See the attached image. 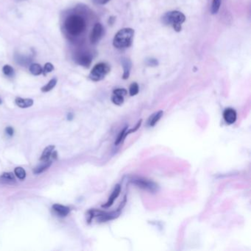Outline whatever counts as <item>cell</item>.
<instances>
[{"instance_id": "1", "label": "cell", "mask_w": 251, "mask_h": 251, "mask_svg": "<svg viewBox=\"0 0 251 251\" xmlns=\"http://www.w3.org/2000/svg\"><path fill=\"white\" fill-rule=\"evenodd\" d=\"M134 30L131 28H124L120 30L114 38L113 44L117 49L128 48L133 44Z\"/></svg>"}, {"instance_id": "2", "label": "cell", "mask_w": 251, "mask_h": 251, "mask_svg": "<svg viewBox=\"0 0 251 251\" xmlns=\"http://www.w3.org/2000/svg\"><path fill=\"white\" fill-rule=\"evenodd\" d=\"M65 28L67 32L72 35H78L82 33L86 29V21L79 16H70L66 19Z\"/></svg>"}, {"instance_id": "3", "label": "cell", "mask_w": 251, "mask_h": 251, "mask_svg": "<svg viewBox=\"0 0 251 251\" xmlns=\"http://www.w3.org/2000/svg\"><path fill=\"white\" fill-rule=\"evenodd\" d=\"M161 20L164 24L171 25L176 32H180L182 29V24L186 21V16L183 13L173 10L164 14Z\"/></svg>"}, {"instance_id": "4", "label": "cell", "mask_w": 251, "mask_h": 251, "mask_svg": "<svg viewBox=\"0 0 251 251\" xmlns=\"http://www.w3.org/2000/svg\"><path fill=\"white\" fill-rule=\"evenodd\" d=\"M111 71V67L106 63H100L94 66L89 75V78L92 80L100 81L106 78V75Z\"/></svg>"}, {"instance_id": "5", "label": "cell", "mask_w": 251, "mask_h": 251, "mask_svg": "<svg viewBox=\"0 0 251 251\" xmlns=\"http://www.w3.org/2000/svg\"><path fill=\"white\" fill-rule=\"evenodd\" d=\"M131 182L133 184L136 185L137 187L144 189V190L150 191V192H156L158 190V185L155 182L150 180H147L145 178H133L131 180Z\"/></svg>"}, {"instance_id": "6", "label": "cell", "mask_w": 251, "mask_h": 251, "mask_svg": "<svg viewBox=\"0 0 251 251\" xmlns=\"http://www.w3.org/2000/svg\"><path fill=\"white\" fill-rule=\"evenodd\" d=\"M103 32H104V29H103V25L100 23H97L94 27L93 30H92V32L90 35V41L92 44H97L102 36L103 35Z\"/></svg>"}, {"instance_id": "7", "label": "cell", "mask_w": 251, "mask_h": 251, "mask_svg": "<svg viewBox=\"0 0 251 251\" xmlns=\"http://www.w3.org/2000/svg\"><path fill=\"white\" fill-rule=\"evenodd\" d=\"M223 119L227 125H232L235 123L237 119L236 111L232 108H227L223 112Z\"/></svg>"}, {"instance_id": "8", "label": "cell", "mask_w": 251, "mask_h": 251, "mask_svg": "<svg viewBox=\"0 0 251 251\" xmlns=\"http://www.w3.org/2000/svg\"><path fill=\"white\" fill-rule=\"evenodd\" d=\"M120 192H121V186L120 184L116 185L115 188H114L112 194H111V196H110L109 198H108V201L106 202L104 205H102V207H103V208H109V207H111V205L114 204L116 199L119 197Z\"/></svg>"}, {"instance_id": "9", "label": "cell", "mask_w": 251, "mask_h": 251, "mask_svg": "<svg viewBox=\"0 0 251 251\" xmlns=\"http://www.w3.org/2000/svg\"><path fill=\"white\" fill-rule=\"evenodd\" d=\"M122 68H123V75H122V78L124 80L128 79L131 74V70L132 68V62L130 59L124 58L122 59Z\"/></svg>"}, {"instance_id": "10", "label": "cell", "mask_w": 251, "mask_h": 251, "mask_svg": "<svg viewBox=\"0 0 251 251\" xmlns=\"http://www.w3.org/2000/svg\"><path fill=\"white\" fill-rule=\"evenodd\" d=\"M77 62H78V64L82 66L89 68L92 62V58L90 55L83 54L78 57Z\"/></svg>"}, {"instance_id": "11", "label": "cell", "mask_w": 251, "mask_h": 251, "mask_svg": "<svg viewBox=\"0 0 251 251\" xmlns=\"http://www.w3.org/2000/svg\"><path fill=\"white\" fill-rule=\"evenodd\" d=\"M15 103L19 108H30L33 105V100L32 99H23L21 97H17Z\"/></svg>"}, {"instance_id": "12", "label": "cell", "mask_w": 251, "mask_h": 251, "mask_svg": "<svg viewBox=\"0 0 251 251\" xmlns=\"http://www.w3.org/2000/svg\"><path fill=\"white\" fill-rule=\"evenodd\" d=\"M163 115H164V111H159L150 116L148 121H147V124H148L149 126L154 127L158 123V121L161 120Z\"/></svg>"}, {"instance_id": "13", "label": "cell", "mask_w": 251, "mask_h": 251, "mask_svg": "<svg viewBox=\"0 0 251 251\" xmlns=\"http://www.w3.org/2000/svg\"><path fill=\"white\" fill-rule=\"evenodd\" d=\"M52 208L59 214V215L62 216H67L70 211V209L69 207L64 206V205H60V204H55V205H53Z\"/></svg>"}, {"instance_id": "14", "label": "cell", "mask_w": 251, "mask_h": 251, "mask_svg": "<svg viewBox=\"0 0 251 251\" xmlns=\"http://www.w3.org/2000/svg\"><path fill=\"white\" fill-rule=\"evenodd\" d=\"M54 149H55L54 145H49V146H48V147H47L46 148L44 149V150L41 156V158H40L41 161H48V160L49 159V157L50 156H51L52 153V151L54 150Z\"/></svg>"}, {"instance_id": "15", "label": "cell", "mask_w": 251, "mask_h": 251, "mask_svg": "<svg viewBox=\"0 0 251 251\" xmlns=\"http://www.w3.org/2000/svg\"><path fill=\"white\" fill-rule=\"evenodd\" d=\"M52 164V161H43V163H42L41 164H40L39 166H38L37 167L35 168L33 170V172L35 174H40L41 173V172H44L46 169H47L49 167L51 166Z\"/></svg>"}, {"instance_id": "16", "label": "cell", "mask_w": 251, "mask_h": 251, "mask_svg": "<svg viewBox=\"0 0 251 251\" xmlns=\"http://www.w3.org/2000/svg\"><path fill=\"white\" fill-rule=\"evenodd\" d=\"M30 72L33 75H40L43 73V69L38 63H32L30 66Z\"/></svg>"}, {"instance_id": "17", "label": "cell", "mask_w": 251, "mask_h": 251, "mask_svg": "<svg viewBox=\"0 0 251 251\" xmlns=\"http://www.w3.org/2000/svg\"><path fill=\"white\" fill-rule=\"evenodd\" d=\"M57 79L56 78H52V80H50L49 82L47 84L45 85L44 86L41 88V91L43 92H48L49 91H51L55 86L57 84Z\"/></svg>"}, {"instance_id": "18", "label": "cell", "mask_w": 251, "mask_h": 251, "mask_svg": "<svg viewBox=\"0 0 251 251\" xmlns=\"http://www.w3.org/2000/svg\"><path fill=\"white\" fill-rule=\"evenodd\" d=\"M128 127L126 126L125 127V128L122 129V131L120 132V134H119L118 137H117V139H116V142H115V145H119L120 143H122V142H123L124 140H125V139L126 138L127 136V134H126V131H127V129H128Z\"/></svg>"}, {"instance_id": "19", "label": "cell", "mask_w": 251, "mask_h": 251, "mask_svg": "<svg viewBox=\"0 0 251 251\" xmlns=\"http://www.w3.org/2000/svg\"><path fill=\"white\" fill-rule=\"evenodd\" d=\"M111 101L117 106H122L124 103V97L113 94L112 97H111Z\"/></svg>"}, {"instance_id": "20", "label": "cell", "mask_w": 251, "mask_h": 251, "mask_svg": "<svg viewBox=\"0 0 251 251\" xmlns=\"http://www.w3.org/2000/svg\"><path fill=\"white\" fill-rule=\"evenodd\" d=\"M221 1H222V0H213L212 4H211V13L212 14L217 13V12L219 11V7H220Z\"/></svg>"}, {"instance_id": "21", "label": "cell", "mask_w": 251, "mask_h": 251, "mask_svg": "<svg viewBox=\"0 0 251 251\" xmlns=\"http://www.w3.org/2000/svg\"><path fill=\"white\" fill-rule=\"evenodd\" d=\"M14 173L15 175L18 177L19 179L24 180L26 177V172L22 167H16L15 169H14Z\"/></svg>"}, {"instance_id": "22", "label": "cell", "mask_w": 251, "mask_h": 251, "mask_svg": "<svg viewBox=\"0 0 251 251\" xmlns=\"http://www.w3.org/2000/svg\"><path fill=\"white\" fill-rule=\"evenodd\" d=\"M139 92V85H138L137 83H133L130 86V88H129L130 95L133 97V96L138 94Z\"/></svg>"}, {"instance_id": "23", "label": "cell", "mask_w": 251, "mask_h": 251, "mask_svg": "<svg viewBox=\"0 0 251 251\" xmlns=\"http://www.w3.org/2000/svg\"><path fill=\"white\" fill-rule=\"evenodd\" d=\"M2 72L7 77H13L14 75V69L10 65H4L2 68Z\"/></svg>"}, {"instance_id": "24", "label": "cell", "mask_w": 251, "mask_h": 251, "mask_svg": "<svg viewBox=\"0 0 251 251\" xmlns=\"http://www.w3.org/2000/svg\"><path fill=\"white\" fill-rule=\"evenodd\" d=\"M0 179L6 180L7 182H13L15 181V177H14L13 174L11 173V172H5V173L2 174Z\"/></svg>"}, {"instance_id": "25", "label": "cell", "mask_w": 251, "mask_h": 251, "mask_svg": "<svg viewBox=\"0 0 251 251\" xmlns=\"http://www.w3.org/2000/svg\"><path fill=\"white\" fill-rule=\"evenodd\" d=\"M54 69V66L51 63H47L44 65V67L43 69V73L46 75L47 73H49Z\"/></svg>"}, {"instance_id": "26", "label": "cell", "mask_w": 251, "mask_h": 251, "mask_svg": "<svg viewBox=\"0 0 251 251\" xmlns=\"http://www.w3.org/2000/svg\"><path fill=\"white\" fill-rule=\"evenodd\" d=\"M113 94H114L122 96V97H125V96L127 95V94H128V92H127L126 89H120H120H114V92H113Z\"/></svg>"}, {"instance_id": "27", "label": "cell", "mask_w": 251, "mask_h": 251, "mask_svg": "<svg viewBox=\"0 0 251 251\" xmlns=\"http://www.w3.org/2000/svg\"><path fill=\"white\" fill-rule=\"evenodd\" d=\"M142 120H140L139 121V122H138V123L136 124V126H135L134 128H132V129H130L129 131H126L127 136H128V135H129V134H131V133H135L136 131H137L138 130H139V128H140L141 125H142Z\"/></svg>"}, {"instance_id": "28", "label": "cell", "mask_w": 251, "mask_h": 251, "mask_svg": "<svg viewBox=\"0 0 251 251\" xmlns=\"http://www.w3.org/2000/svg\"><path fill=\"white\" fill-rule=\"evenodd\" d=\"M146 64L149 66H156L158 65V61L155 58H150L146 61Z\"/></svg>"}, {"instance_id": "29", "label": "cell", "mask_w": 251, "mask_h": 251, "mask_svg": "<svg viewBox=\"0 0 251 251\" xmlns=\"http://www.w3.org/2000/svg\"><path fill=\"white\" fill-rule=\"evenodd\" d=\"M110 0H92L94 3L96 4H106Z\"/></svg>"}, {"instance_id": "30", "label": "cell", "mask_w": 251, "mask_h": 251, "mask_svg": "<svg viewBox=\"0 0 251 251\" xmlns=\"http://www.w3.org/2000/svg\"><path fill=\"white\" fill-rule=\"evenodd\" d=\"M5 131H6V133H7V134L9 135V136H12L13 135L14 131H13V128H11V127H7V128H6Z\"/></svg>"}, {"instance_id": "31", "label": "cell", "mask_w": 251, "mask_h": 251, "mask_svg": "<svg viewBox=\"0 0 251 251\" xmlns=\"http://www.w3.org/2000/svg\"><path fill=\"white\" fill-rule=\"evenodd\" d=\"M72 118H73V114H71V113H69V114H68V116H67V120H72Z\"/></svg>"}, {"instance_id": "32", "label": "cell", "mask_w": 251, "mask_h": 251, "mask_svg": "<svg viewBox=\"0 0 251 251\" xmlns=\"http://www.w3.org/2000/svg\"><path fill=\"white\" fill-rule=\"evenodd\" d=\"M1 99H0V104H1Z\"/></svg>"}]
</instances>
